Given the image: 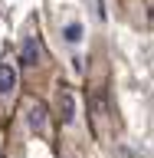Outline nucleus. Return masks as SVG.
Returning a JSON list of instances; mask_svg holds the SVG:
<instances>
[{
	"instance_id": "obj_3",
	"label": "nucleus",
	"mask_w": 154,
	"mask_h": 158,
	"mask_svg": "<svg viewBox=\"0 0 154 158\" xmlns=\"http://www.w3.org/2000/svg\"><path fill=\"white\" fill-rule=\"evenodd\" d=\"M56 106H59V118L62 122H72L76 118V106H72V89L69 86H59V92H56Z\"/></svg>"
},
{
	"instance_id": "obj_2",
	"label": "nucleus",
	"mask_w": 154,
	"mask_h": 158,
	"mask_svg": "<svg viewBox=\"0 0 154 158\" xmlns=\"http://www.w3.org/2000/svg\"><path fill=\"white\" fill-rule=\"evenodd\" d=\"M23 115H26V125L33 128L36 135H43V138L49 135V109L43 106L39 99H33V96L23 99Z\"/></svg>"
},
{
	"instance_id": "obj_1",
	"label": "nucleus",
	"mask_w": 154,
	"mask_h": 158,
	"mask_svg": "<svg viewBox=\"0 0 154 158\" xmlns=\"http://www.w3.org/2000/svg\"><path fill=\"white\" fill-rule=\"evenodd\" d=\"M17 86H20V69L13 56L0 59V118L10 115V109L17 102Z\"/></svg>"
},
{
	"instance_id": "obj_4",
	"label": "nucleus",
	"mask_w": 154,
	"mask_h": 158,
	"mask_svg": "<svg viewBox=\"0 0 154 158\" xmlns=\"http://www.w3.org/2000/svg\"><path fill=\"white\" fill-rule=\"evenodd\" d=\"M36 59H46L39 36H26L23 40V66H36Z\"/></svg>"
}]
</instances>
